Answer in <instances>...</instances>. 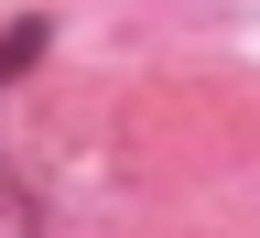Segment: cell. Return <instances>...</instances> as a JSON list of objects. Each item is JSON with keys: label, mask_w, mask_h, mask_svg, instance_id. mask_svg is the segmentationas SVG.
Listing matches in <instances>:
<instances>
[{"label": "cell", "mask_w": 260, "mask_h": 238, "mask_svg": "<svg viewBox=\"0 0 260 238\" xmlns=\"http://www.w3.org/2000/svg\"><path fill=\"white\" fill-rule=\"evenodd\" d=\"M0 238H32V195H22V174H11V152H0Z\"/></svg>", "instance_id": "cell-1"}, {"label": "cell", "mask_w": 260, "mask_h": 238, "mask_svg": "<svg viewBox=\"0 0 260 238\" xmlns=\"http://www.w3.org/2000/svg\"><path fill=\"white\" fill-rule=\"evenodd\" d=\"M32 54H44V22H11V32H0V76H22Z\"/></svg>", "instance_id": "cell-2"}]
</instances>
